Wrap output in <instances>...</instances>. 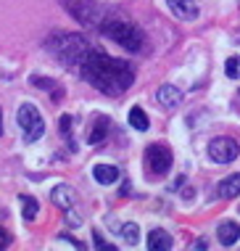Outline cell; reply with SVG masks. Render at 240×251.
<instances>
[{
	"instance_id": "obj_2",
	"label": "cell",
	"mask_w": 240,
	"mask_h": 251,
	"mask_svg": "<svg viewBox=\"0 0 240 251\" xmlns=\"http://www.w3.org/2000/svg\"><path fill=\"white\" fill-rule=\"evenodd\" d=\"M48 50H50L64 66L79 69L82 61L87 58V53H90L93 48L82 35H53L50 40H48Z\"/></svg>"
},
{
	"instance_id": "obj_1",
	"label": "cell",
	"mask_w": 240,
	"mask_h": 251,
	"mask_svg": "<svg viewBox=\"0 0 240 251\" xmlns=\"http://www.w3.org/2000/svg\"><path fill=\"white\" fill-rule=\"evenodd\" d=\"M79 72L93 87H98L106 96H121V93L135 82V72L127 61L106 56V53H100V50L87 53V58L82 61Z\"/></svg>"
},
{
	"instance_id": "obj_18",
	"label": "cell",
	"mask_w": 240,
	"mask_h": 251,
	"mask_svg": "<svg viewBox=\"0 0 240 251\" xmlns=\"http://www.w3.org/2000/svg\"><path fill=\"white\" fill-rule=\"evenodd\" d=\"M224 72H227L230 79H240V58H227V64H224Z\"/></svg>"
},
{
	"instance_id": "obj_16",
	"label": "cell",
	"mask_w": 240,
	"mask_h": 251,
	"mask_svg": "<svg viewBox=\"0 0 240 251\" xmlns=\"http://www.w3.org/2000/svg\"><path fill=\"white\" fill-rule=\"evenodd\" d=\"M19 199H22L24 220H26V222L34 220V217H37V212H40V203H37V199H34V196H19Z\"/></svg>"
},
{
	"instance_id": "obj_15",
	"label": "cell",
	"mask_w": 240,
	"mask_h": 251,
	"mask_svg": "<svg viewBox=\"0 0 240 251\" xmlns=\"http://www.w3.org/2000/svg\"><path fill=\"white\" fill-rule=\"evenodd\" d=\"M129 125H132L137 132H145L148 127H150V122H148V114L143 111L140 106H132V108H129Z\"/></svg>"
},
{
	"instance_id": "obj_13",
	"label": "cell",
	"mask_w": 240,
	"mask_h": 251,
	"mask_svg": "<svg viewBox=\"0 0 240 251\" xmlns=\"http://www.w3.org/2000/svg\"><path fill=\"white\" fill-rule=\"evenodd\" d=\"M93 177H95V182H100V185H114V182L119 180V169L114 164H95Z\"/></svg>"
},
{
	"instance_id": "obj_11",
	"label": "cell",
	"mask_w": 240,
	"mask_h": 251,
	"mask_svg": "<svg viewBox=\"0 0 240 251\" xmlns=\"http://www.w3.org/2000/svg\"><path fill=\"white\" fill-rule=\"evenodd\" d=\"M216 238H219V243L222 246H235L238 243V238H240V225L238 222H222L219 225V230H216Z\"/></svg>"
},
{
	"instance_id": "obj_12",
	"label": "cell",
	"mask_w": 240,
	"mask_h": 251,
	"mask_svg": "<svg viewBox=\"0 0 240 251\" xmlns=\"http://www.w3.org/2000/svg\"><path fill=\"white\" fill-rule=\"evenodd\" d=\"M108 130H111V119H108V117H95V122L90 125V135H87V140H90L93 146H98V143L106 140Z\"/></svg>"
},
{
	"instance_id": "obj_20",
	"label": "cell",
	"mask_w": 240,
	"mask_h": 251,
	"mask_svg": "<svg viewBox=\"0 0 240 251\" xmlns=\"http://www.w3.org/2000/svg\"><path fill=\"white\" fill-rule=\"evenodd\" d=\"M61 135L69 140L72 138V117H61Z\"/></svg>"
},
{
	"instance_id": "obj_24",
	"label": "cell",
	"mask_w": 240,
	"mask_h": 251,
	"mask_svg": "<svg viewBox=\"0 0 240 251\" xmlns=\"http://www.w3.org/2000/svg\"><path fill=\"white\" fill-rule=\"evenodd\" d=\"M0 135H3V108H0Z\"/></svg>"
},
{
	"instance_id": "obj_14",
	"label": "cell",
	"mask_w": 240,
	"mask_h": 251,
	"mask_svg": "<svg viewBox=\"0 0 240 251\" xmlns=\"http://www.w3.org/2000/svg\"><path fill=\"white\" fill-rule=\"evenodd\" d=\"M216 193L222 196V199H235V196H240V175H230V177H224L216 185Z\"/></svg>"
},
{
	"instance_id": "obj_21",
	"label": "cell",
	"mask_w": 240,
	"mask_h": 251,
	"mask_svg": "<svg viewBox=\"0 0 240 251\" xmlns=\"http://www.w3.org/2000/svg\"><path fill=\"white\" fill-rule=\"evenodd\" d=\"M95 249H100V251H116V246H111V243H106V241H103L98 233H95Z\"/></svg>"
},
{
	"instance_id": "obj_7",
	"label": "cell",
	"mask_w": 240,
	"mask_h": 251,
	"mask_svg": "<svg viewBox=\"0 0 240 251\" xmlns=\"http://www.w3.org/2000/svg\"><path fill=\"white\" fill-rule=\"evenodd\" d=\"M50 201L56 203L58 209H72L74 206V201H77V193H74V188L72 185H64V182H61V185H56L50 191Z\"/></svg>"
},
{
	"instance_id": "obj_23",
	"label": "cell",
	"mask_w": 240,
	"mask_h": 251,
	"mask_svg": "<svg viewBox=\"0 0 240 251\" xmlns=\"http://www.w3.org/2000/svg\"><path fill=\"white\" fill-rule=\"evenodd\" d=\"M5 246H11V233L5 227H0V249H5Z\"/></svg>"
},
{
	"instance_id": "obj_6",
	"label": "cell",
	"mask_w": 240,
	"mask_h": 251,
	"mask_svg": "<svg viewBox=\"0 0 240 251\" xmlns=\"http://www.w3.org/2000/svg\"><path fill=\"white\" fill-rule=\"evenodd\" d=\"M209 156L216 164H230V161H235L240 156V146L232 138H214L209 143Z\"/></svg>"
},
{
	"instance_id": "obj_9",
	"label": "cell",
	"mask_w": 240,
	"mask_h": 251,
	"mask_svg": "<svg viewBox=\"0 0 240 251\" xmlns=\"http://www.w3.org/2000/svg\"><path fill=\"white\" fill-rule=\"evenodd\" d=\"M156 100H159L164 108H177L182 103V93L177 90L174 85H161L159 93H156Z\"/></svg>"
},
{
	"instance_id": "obj_19",
	"label": "cell",
	"mask_w": 240,
	"mask_h": 251,
	"mask_svg": "<svg viewBox=\"0 0 240 251\" xmlns=\"http://www.w3.org/2000/svg\"><path fill=\"white\" fill-rule=\"evenodd\" d=\"M29 82H32L34 87H45V90H53V93H56V98H61V93H58V85L53 82V79H43V77H32Z\"/></svg>"
},
{
	"instance_id": "obj_10",
	"label": "cell",
	"mask_w": 240,
	"mask_h": 251,
	"mask_svg": "<svg viewBox=\"0 0 240 251\" xmlns=\"http://www.w3.org/2000/svg\"><path fill=\"white\" fill-rule=\"evenodd\" d=\"M171 246H174V241H171V235L167 233V230L156 227L148 233V249L150 251H169Z\"/></svg>"
},
{
	"instance_id": "obj_17",
	"label": "cell",
	"mask_w": 240,
	"mask_h": 251,
	"mask_svg": "<svg viewBox=\"0 0 240 251\" xmlns=\"http://www.w3.org/2000/svg\"><path fill=\"white\" fill-rule=\"evenodd\" d=\"M121 238H124L127 246H137V241H140V227H137L135 222L121 225Z\"/></svg>"
},
{
	"instance_id": "obj_3",
	"label": "cell",
	"mask_w": 240,
	"mask_h": 251,
	"mask_svg": "<svg viewBox=\"0 0 240 251\" xmlns=\"http://www.w3.org/2000/svg\"><path fill=\"white\" fill-rule=\"evenodd\" d=\"M100 32L108 40H114L116 45H121L129 53L143 50L145 45V35H143L140 26H135L132 22H124V19H103L100 22Z\"/></svg>"
},
{
	"instance_id": "obj_22",
	"label": "cell",
	"mask_w": 240,
	"mask_h": 251,
	"mask_svg": "<svg viewBox=\"0 0 240 251\" xmlns=\"http://www.w3.org/2000/svg\"><path fill=\"white\" fill-rule=\"evenodd\" d=\"M64 220H66V225H72V227H79V217L74 214L72 209H66V217H64Z\"/></svg>"
},
{
	"instance_id": "obj_8",
	"label": "cell",
	"mask_w": 240,
	"mask_h": 251,
	"mask_svg": "<svg viewBox=\"0 0 240 251\" xmlns=\"http://www.w3.org/2000/svg\"><path fill=\"white\" fill-rule=\"evenodd\" d=\"M171 13H174L177 19H185V22H193L198 16V5L195 0H167Z\"/></svg>"
},
{
	"instance_id": "obj_4",
	"label": "cell",
	"mask_w": 240,
	"mask_h": 251,
	"mask_svg": "<svg viewBox=\"0 0 240 251\" xmlns=\"http://www.w3.org/2000/svg\"><path fill=\"white\" fill-rule=\"evenodd\" d=\"M16 122H19V127L24 130V138L29 140V143H34V140L43 138L45 122H43V117H40V111H37V106H34V103H22V106H19Z\"/></svg>"
},
{
	"instance_id": "obj_5",
	"label": "cell",
	"mask_w": 240,
	"mask_h": 251,
	"mask_svg": "<svg viewBox=\"0 0 240 251\" xmlns=\"http://www.w3.org/2000/svg\"><path fill=\"white\" fill-rule=\"evenodd\" d=\"M171 151L164 143H153L145 148V167L150 169L153 175H167L169 167H171Z\"/></svg>"
}]
</instances>
